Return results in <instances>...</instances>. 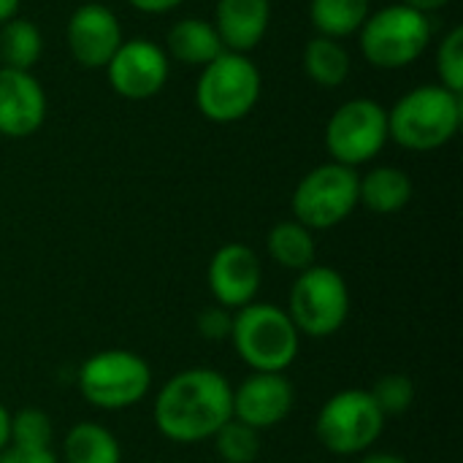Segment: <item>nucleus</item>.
Returning <instances> with one entry per match:
<instances>
[{
    "label": "nucleus",
    "instance_id": "nucleus-31",
    "mask_svg": "<svg viewBox=\"0 0 463 463\" xmlns=\"http://www.w3.org/2000/svg\"><path fill=\"white\" fill-rule=\"evenodd\" d=\"M399 3H404V5H412V8H418V11H423V14H431V11H439V8H445L450 0H399Z\"/></svg>",
    "mask_w": 463,
    "mask_h": 463
},
{
    "label": "nucleus",
    "instance_id": "nucleus-17",
    "mask_svg": "<svg viewBox=\"0 0 463 463\" xmlns=\"http://www.w3.org/2000/svg\"><path fill=\"white\" fill-rule=\"evenodd\" d=\"M165 43H168V54L176 62H184L193 68H203L225 52L217 27L206 19H198V16H187V19L174 22L168 35H165Z\"/></svg>",
    "mask_w": 463,
    "mask_h": 463
},
{
    "label": "nucleus",
    "instance_id": "nucleus-30",
    "mask_svg": "<svg viewBox=\"0 0 463 463\" xmlns=\"http://www.w3.org/2000/svg\"><path fill=\"white\" fill-rule=\"evenodd\" d=\"M128 3L144 14H165V11H174L176 5H182L184 0H128Z\"/></svg>",
    "mask_w": 463,
    "mask_h": 463
},
{
    "label": "nucleus",
    "instance_id": "nucleus-18",
    "mask_svg": "<svg viewBox=\"0 0 463 463\" xmlns=\"http://www.w3.org/2000/svg\"><path fill=\"white\" fill-rule=\"evenodd\" d=\"M412 198V179L396 165H377L358 179V206L374 214H396Z\"/></svg>",
    "mask_w": 463,
    "mask_h": 463
},
{
    "label": "nucleus",
    "instance_id": "nucleus-14",
    "mask_svg": "<svg viewBox=\"0 0 463 463\" xmlns=\"http://www.w3.org/2000/svg\"><path fill=\"white\" fill-rule=\"evenodd\" d=\"M296 404V388L285 374L252 372L233 391V420L263 431L279 426Z\"/></svg>",
    "mask_w": 463,
    "mask_h": 463
},
{
    "label": "nucleus",
    "instance_id": "nucleus-25",
    "mask_svg": "<svg viewBox=\"0 0 463 463\" xmlns=\"http://www.w3.org/2000/svg\"><path fill=\"white\" fill-rule=\"evenodd\" d=\"M212 442L217 456L225 463H255L260 456V431L233 418L212 437Z\"/></svg>",
    "mask_w": 463,
    "mask_h": 463
},
{
    "label": "nucleus",
    "instance_id": "nucleus-4",
    "mask_svg": "<svg viewBox=\"0 0 463 463\" xmlns=\"http://www.w3.org/2000/svg\"><path fill=\"white\" fill-rule=\"evenodd\" d=\"M434 27L429 14L393 3L380 11H372L358 30L361 54L366 62L383 71H399L412 65L431 43Z\"/></svg>",
    "mask_w": 463,
    "mask_h": 463
},
{
    "label": "nucleus",
    "instance_id": "nucleus-5",
    "mask_svg": "<svg viewBox=\"0 0 463 463\" xmlns=\"http://www.w3.org/2000/svg\"><path fill=\"white\" fill-rule=\"evenodd\" d=\"M263 79L250 54L222 52L201 68L195 84V106L212 122H239L260 100Z\"/></svg>",
    "mask_w": 463,
    "mask_h": 463
},
{
    "label": "nucleus",
    "instance_id": "nucleus-24",
    "mask_svg": "<svg viewBox=\"0 0 463 463\" xmlns=\"http://www.w3.org/2000/svg\"><path fill=\"white\" fill-rule=\"evenodd\" d=\"M52 439H54V426L43 410L24 407L11 415L8 445L24 450H52Z\"/></svg>",
    "mask_w": 463,
    "mask_h": 463
},
{
    "label": "nucleus",
    "instance_id": "nucleus-33",
    "mask_svg": "<svg viewBox=\"0 0 463 463\" xmlns=\"http://www.w3.org/2000/svg\"><path fill=\"white\" fill-rule=\"evenodd\" d=\"M19 3H22V0H0V24H5L8 19H14V16H16Z\"/></svg>",
    "mask_w": 463,
    "mask_h": 463
},
{
    "label": "nucleus",
    "instance_id": "nucleus-11",
    "mask_svg": "<svg viewBox=\"0 0 463 463\" xmlns=\"http://www.w3.org/2000/svg\"><path fill=\"white\" fill-rule=\"evenodd\" d=\"M111 90L128 100L155 98L168 81V54L149 38H128L103 68Z\"/></svg>",
    "mask_w": 463,
    "mask_h": 463
},
{
    "label": "nucleus",
    "instance_id": "nucleus-16",
    "mask_svg": "<svg viewBox=\"0 0 463 463\" xmlns=\"http://www.w3.org/2000/svg\"><path fill=\"white\" fill-rule=\"evenodd\" d=\"M271 0H217L214 27L228 52L250 54L269 33Z\"/></svg>",
    "mask_w": 463,
    "mask_h": 463
},
{
    "label": "nucleus",
    "instance_id": "nucleus-8",
    "mask_svg": "<svg viewBox=\"0 0 463 463\" xmlns=\"http://www.w3.org/2000/svg\"><path fill=\"white\" fill-rule=\"evenodd\" d=\"M385 429V415L364 388H347L334 393L317 412L315 434L320 445L334 456L366 453Z\"/></svg>",
    "mask_w": 463,
    "mask_h": 463
},
{
    "label": "nucleus",
    "instance_id": "nucleus-29",
    "mask_svg": "<svg viewBox=\"0 0 463 463\" xmlns=\"http://www.w3.org/2000/svg\"><path fill=\"white\" fill-rule=\"evenodd\" d=\"M0 463H57V458L52 450H24V448L8 445L0 453Z\"/></svg>",
    "mask_w": 463,
    "mask_h": 463
},
{
    "label": "nucleus",
    "instance_id": "nucleus-23",
    "mask_svg": "<svg viewBox=\"0 0 463 463\" xmlns=\"http://www.w3.org/2000/svg\"><path fill=\"white\" fill-rule=\"evenodd\" d=\"M41 52H43V35L38 24L19 16L0 24V60L5 68L33 71V65L41 60Z\"/></svg>",
    "mask_w": 463,
    "mask_h": 463
},
{
    "label": "nucleus",
    "instance_id": "nucleus-13",
    "mask_svg": "<svg viewBox=\"0 0 463 463\" xmlns=\"http://www.w3.org/2000/svg\"><path fill=\"white\" fill-rule=\"evenodd\" d=\"M65 41L81 68H106L125 38L122 24L109 5L84 3L71 14Z\"/></svg>",
    "mask_w": 463,
    "mask_h": 463
},
{
    "label": "nucleus",
    "instance_id": "nucleus-27",
    "mask_svg": "<svg viewBox=\"0 0 463 463\" xmlns=\"http://www.w3.org/2000/svg\"><path fill=\"white\" fill-rule=\"evenodd\" d=\"M437 73H439V84L453 90V92H463V30L453 27L439 49H437Z\"/></svg>",
    "mask_w": 463,
    "mask_h": 463
},
{
    "label": "nucleus",
    "instance_id": "nucleus-3",
    "mask_svg": "<svg viewBox=\"0 0 463 463\" xmlns=\"http://www.w3.org/2000/svg\"><path fill=\"white\" fill-rule=\"evenodd\" d=\"M228 339L252 372L274 374H285L301 347V334L296 331L290 315L282 307L258 301L236 309Z\"/></svg>",
    "mask_w": 463,
    "mask_h": 463
},
{
    "label": "nucleus",
    "instance_id": "nucleus-2",
    "mask_svg": "<svg viewBox=\"0 0 463 463\" xmlns=\"http://www.w3.org/2000/svg\"><path fill=\"white\" fill-rule=\"evenodd\" d=\"M463 100L442 84H420L404 92L388 111V138L410 152H434L461 128Z\"/></svg>",
    "mask_w": 463,
    "mask_h": 463
},
{
    "label": "nucleus",
    "instance_id": "nucleus-32",
    "mask_svg": "<svg viewBox=\"0 0 463 463\" xmlns=\"http://www.w3.org/2000/svg\"><path fill=\"white\" fill-rule=\"evenodd\" d=\"M8 429H11V415H8V410L0 404V453L8 448Z\"/></svg>",
    "mask_w": 463,
    "mask_h": 463
},
{
    "label": "nucleus",
    "instance_id": "nucleus-20",
    "mask_svg": "<svg viewBox=\"0 0 463 463\" xmlns=\"http://www.w3.org/2000/svg\"><path fill=\"white\" fill-rule=\"evenodd\" d=\"M65 463H122L117 437L100 423H76L62 439Z\"/></svg>",
    "mask_w": 463,
    "mask_h": 463
},
{
    "label": "nucleus",
    "instance_id": "nucleus-7",
    "mask_svg": "<svg viewBox=\"0 0 463 463\" xmlns=\"http://www.w3.org/2000/svg\"><path fill=\"white\" fill-rule=\"evenodd\" d=\"M298 334L312 339L334 336L350 315V288L331 266H309L298 271L285 309Z\"/></svg>",
    "mask_w": 463,
    "mask_h": 463
},
{
    "label": "nucleus",
    "instance_id": "nucleus-34",
    "mask_svg": "<svg viewBox=\"0 0 463 463\" xmlns=\"http://www.w3.org/2000/svg\"><path fill=\"white\" fill-rule=\"evenodd\" d=\"M361 463H410L407 458H402V456H396V453H372V456H366Z\"/></svg>",
    "mask_w": 463,
    "mask_h": 463
},
{
    "label": "nucleus",
    "instance_id": "nucleus-1",
    "mask_svg": "<svg viewBox=\"0 0 463 463\" xmlns=\"http://www.w3.org/2000/svg\"><path fill=\"white\" fill-rule=\"evenodd\" d=\"M152 412L165 439L179 445L206 442L233 418V388L214 369H184L160 388Z\"/></svg>",
    "mask_w": 463,
    "mask_h": 463
},
{
    "label": "nucleus",
    "instance_id": "nucleus-26",
    "mask_svg": "<svg viewBox=\"0 0 463 463\" xmlns=\"http://www.w3.org/2000/svg\"><path fill=\"white\" fill-rule=\"evenodd\" d=\"M369 393H372L374 404L380 407V412L388 420V418L404 415L412 407V402H415V383L407 374H383Z\"/></svg>",
    "mask_w": 463,
    "mask_h": 463
},
{
    "label": "nucleus",
    "instance_id": "nucleus-28",
    "mask_svg": "<svg viewBox=\"0 0 463 463\" xmlns=\"http://www.w3.org/2000/svg\"><path fill=\"white\" fill-rule=\"evenodd\" d=\"M231 309H222V307H209L198 315V334L203 339H212V342H220V339H228L231 336V326H233V315H228Z\"/></svg>",
    "mask_w": 463,
    "mask_h": 463
},
{
    "label": "nucleus",
    "instance_id": "nucleus-19",
    "mask_svg": "<svg viewBox=\"0 0 463 463\" xmlns=\"http://www.w3.org/2000/svg\"><path fill=\"white\" fill-rule=\"evenodd\" d=\"M301 65H304V73L315 84H320L326 90H336L347 81L353 60L342 41L328 38V35H315L304 46Z\"/></svg>",
    "mask_w": 463,
    "mask_h": 463
},
{
    "label": "nucleus",
    "instance_id": "nucleus-9",
    "mask_svg": "<svg viewBox=\"0 0 463 463\" xmlns=\"http://www.w3.org/2000/svg\"><path fill=\"white\" fill-rule=\"evenodd\" d=\"M358 179L355 168L334 160L312 168L293 190V220L312 233L336 228L358 206Z\"/></svg>",
    "mask_w": 463,
    "mask_h": 463
},
{
    "label": "nucleus",
    "instance_id": "nucleus-10",
    "mask_svg": "<svg viewBox=\"0 0 463 463\" xmlns=\"http://www.w3.org/2000/svg\"><path fill=\"white\" fill-rule=\"evenodd\" d=\"M388 144V111L372 98L345 100L326 125V149L334 163L358 168Z\"/></svg>",
    "mask_w": 463,
    "mask_h": 463
},
{
    "label": "nucleus",
    "instance_id": "nucleus-22",
    "mask_svg": "<svg viewBox=\"0 0 463 463\" xmlns=\"http://www.w3.org/2000/svg\"><path fill=\"white\" fill-rule=\"evenodd\" d=\"M369 14V0H309V19L317 35H328L336 41L355 35Z\"/></svg>",
    "mask_w": 463,
    "mask_h": 463
},
{
    "label": "nucleus",
    "instance_id": "nucleus-15",
    "mask_svg": "<svg viewBox=\"0 0 463 463\" xmlns=\"http://www.w3.org/2000/svg\"><path fill=\"white\" fill-rule=\"evenodd\" d=\"M46 92L33 71L0 65V136L27 138L46 122Z\"/></svg>",
    "mask_w": 463,
    "mask_h": 463
},
{
    "label": "nucleus",
    "instance_id": "nucleus-12",
    "mask_svg": "<svg viewBox=\"0 0 463 463\" xmlns=\"http://www.w3.org/2000/svg\"><path fill=\"white\" fill-rule=\"evenodd\" d=\"M209 290L222 309H241L255 301L260 282H263V266L252 247L241 241L222 244L206 269Z\"/></svg>",
    "mask_w": 463,
    "mask_h": 463
},
{
    "label": "nucleus",
    "instance_id": "nucleus-6",
    "mask_svg": "<svg viewBox=\"0 0 463 463\" xmlns=\"http://www.w3.org/2000/svg\"><path fill=\"white\" fill-rule=\"evenodd\" d=\"M76 385L87 404L117 412L146 399L152 388V369L138 353L100 350L79 366Z\"/></svg>",
    "mask_w": 463,
    "mask_h": 463
},
{
    "label": "nucleus",
    "instance_id": "nucleus-21",
    "mask_svg": "<svg viewBox=\"0 0 463 463\" xmlns=\"http://www.w3.org/2000/svg\"><path fill=\"white\" fill-rule=\"evenodd\" d=\"M269 255L288 271H304L315 266V233L296 220H282L269 231Z\"/></svg>",
    "mask_w": 463,
    "mask_h": 463
}]
</instances>
